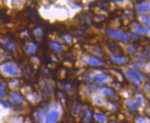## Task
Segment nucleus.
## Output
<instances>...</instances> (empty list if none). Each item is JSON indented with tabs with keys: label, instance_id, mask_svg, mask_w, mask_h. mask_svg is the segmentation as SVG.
<instances>
[{
	"label": "nucleus",
	"instance_id": "9",
	"mask_svg": "<svg viewBox=\"0 0 150 123\" xmlns=\"http://www.w3.org/2000/svg\"><path fill=\"white\" fill-rule=\"evenodd\" d=\"M87 63L92 66H99L103 64L102 61L100 59L95 58V57H88L87 59Z\"/></svg>",
	"mask_w": 150,
	"mask_h": 123
},
{
	"label": "nucleus",
	"instance_id": "13",
	"mask_svg": "<svg viewBox=\"0 0 150 123\" xmlns=\"http://www.w3.org/2000/svg\"><path fill=\"white\" fill-rule=\"evenodd\" d=\"M2 43L6 45V47L7 48H8L10 49V50L13 52L16 51V45H15V44L13 42H12V41L6 39V40H4L2 41Z\"/></svg>",
	"mask_w": 150,
	"mask_h": 123
},
{
	"label": "nucleus",
	"instance_id": "10",
	"mask_svg": "<svg viewBox=\"0 0 150 123\" xmlns=\"http://www.w3.org/2000/svg\"><path fill=\"white\" fill-rule=\"evenodd\" d=\"M111 59L114 62L118 64H124L127 62V58L123 56H117V55H112Z\"/></svg>",
	"mask_w": 150,
	"mask_h": 123
},
{
	"label": "nucleus",
	"instance_id": "29",
	"mask_svg": "<svg viewBox=\"0 0 150 123\" xmlns=\"http://www.w3.org/2000/svg\"><path fill=\"white\" fill-rule=\"evenodd\" d=\"M69 123H72V122H69Z\"/></svg>",
	"mask_w": 150,
	"mask_h": 123
},
{
	"label": "nucleus",
	"instance_id": "25",
	"mask_svg": "<svg viewBox=\"0 0 150 123\" xmlns=\"http://www.w3.org/2000/svg\"><path fill=\"white\" fill-rule=\"evenodd\" d=\"M128 50H129L130 53H134V52L136 51V49H135V47H134L129 46V47H128Z\"/></svg>",
	"mask_w": 150,
	"mask_h": 123
},
{
	"label": "nucleus",
	"instance_id": "28",
	"mask_svg": "<svg viewBox=\"0 0 150 123\" xmlns=\"http://www.w3.org/2000/svg\"><path fill=\"white\" fill-rule=\"evenodd\" d=\"M112 123H118L117 122H115V121H114V122H112Z\"/></svg>",
	"mask_w": 150,
	"mask_h": 123
},
{
	"label": "nucleus",
	"instance_id": "24",
	"mask_svg": "<svg viewBox=\"0 0 150 123\" xmlns=\"http://www.w3.org/2000/svg\"><path fill=\"white\" fill-rule=\"evenodd\" d=\"M95 101L98 105H102V103H103V99H102L101 97L99 96H96Z\"/></svg>",
	"mask_w": 150,
	"mask_h": 123
},
{
	"label": "nucleus",
	"instance_id": "15",
	"mask_svg": "<svg viewBox=\"0 0 150 123\" xmlns=\"http://www.w3.org/2000/svg\"><path fill=\"white\" fill-rule=\"evenodd\" d=\"M50 47L57 52H62L63 51V47L59 43L55 42V41L50 43Z\"/></svg>",
	"mask_w": 150,
	"mask_h": 123
},
{
	"label": "nucleus",
	"instance_id": "6",
	"mask_svg": "<svg viewBox=\"0 0 150 123\" xmlns=\"http://www.w3.org/2000/svg\"><path fill=\"white\" fill-rule=\"evenodd\" d=\"M126 76L132 83H134L136 85H137L138 87H140L141 85V81L138 77L136 76L135 74H134L133 73L131 72L130 69H127V72H126Z\"/></svg>",
	"mask_w": 150,
	"mask_h": 123
},
{
	"label": "nucleus",
	"instance_id": "7",
	"mask_svg": "<svg viewBox=\"0 0 150 123\" xmlns=\"http://www.w3.org/2000/svg\"><path fill=\"white\" fill-rule=\"evenodd\" d=\"M149 3H142V4H140L137 6V11L139 12V13H147L148 11H149Z\"/></svg>",
	"mask_w": 150,
	"mask_h": 123
},
{
	"label": "nucleus",
	"instance_id": "2",
	"mask_svg": "<svg viewBox=\"0 0 150 123\" xmlns=\"http://www.w3.org/2000/svg\"><path fill=\"white\" fill-rule=\"evenodd\" d=\"M2 72L6 75L11 76H15L20 74V69L16 65L12 63H6L1 66Z\"/></svg>",
	"mask_w": 150,
	"mask_h": 123
},
{
	"label": "nucleus",
	"instance_id": "19",
	"mask_svg": "<svg viewBox=\"0 0 150 123\" xmlns=\"http://www.w3.org/2000/svg\"><path fill=\"white\" fill-rule=\"evenodd\" d=\"M91 116H92V112L90 110H87L86 113H85L83 120L85 122H88L90 121V119H91Z\"/></svg>",
	"mask_w": 150,
	"mask_h": 123
},
{
	"label": "nucleus",
	"instance_id": "17",
	"mask_svg": "<svg viewBox=\"0 0 150 123\" xmlns=\"http://www.w3.org/2000/svg\"><path fill=\"white\" fill-rule=\"evenodd\" d=\"M141 20L144 24L146 25L149 29V16L147 15H141Z\"/></svg>",
	"mask_w": 150,
	"mask_h": 123
},
{
	"label": "nucleus",
	"instance_id": "3",
	"mask_svg": "<svg viewBox=\"0 0 150 123\" xmlns=\"http://www.w3.org/2000/svg\"><path fill=\"white\" fill-rule=\"evenodd\" d=\"M143 102V98H142L141 96H138L137 98H136L135 100H127V102H126V105H127V107L129 108V110L131 111V112H134L139 109V107L142 105Z\"/></svg>",
	"mask_w": 150,
	"mask_h": 123
},
{
	"label": "nucleus",
	"instance_id": "16",
	"mask_svg": "<svg viewBox=\"0 0 150 123\" xmlns=\"http://www.w3.org/2000/svg\"><path fill=\"white\" fill-rule=\"evenodd\" d=\"M94 118H95V119L98 122L101 123H103L107 120V116L101 114H94Z\"/></svg>",
	"mask_w": 150,
	"mask_h": 123
},
{
	"label": "nucleus",
	"instance_id": "12",
	"mask_svg": "<svg viewBox=\"0 0 150 123\" xmlns=\"http://www.w3.org/2000/svg\"><path fill=\"white\" fill-rule=\"evenodd\" d=\"M37 45L35 43L30 42L29 43H28L26 47H25V51L29 54H34L37 50Z\"/></svg>",
	"mask_w": 150,
	"mask_h": 123
},
{
	"label": "nucleus",
	"instance_id": "14",
	"mask_svg": "<svg viewBox=\"0 0 150 123\" xmlns=\"http://www.w3.org/2000/svg\"><path fill=\"white\" fill-rule=\"evenodd\" d=\"M129 69L131 70V72L133 73L134 74H135L141 81H145L147 79V76H146V75L143 74V73L140 72V71H138L137 69Z\"/></svg>",
	"mask_w": 150,
	"mask_h": 123
},
{
	"label": "nucleus",
	"instance_id": "23",
	"mask_svg": "<svg viewBox=\"0 0 150 123\" xmlns=\"http://www.w3.org/2000/svg\"><path fill=\"white\" fill-rule=\"evenodd\" d=\"M136 122L137 123H147V120H146L145 118L144 117H138V118L136 119Z\"/></svg>",
	"mask_w": 150,
	"mask_h": 123
},
{
	"label": "nucleus",
	"instance_id": "1",
	"mask_svg": "<svg viewBox=\"0 0 150 123\" xmlns=\"http://www.w3.org/2000/svg\"><path fill=\"white\" fill-rule=\"evenodd\" d=\"M106 33L111 38L122 41V42H127L129 39V36L127 33L122 30H120L108 28L106 29Z\"/></svg>",
	"mask_w": 150,
	"mask_h": 123
},
{
	"label": "nucleus",
	"instance_id": "18",
	"mask_svg": "<svg viewBox=\"0 0 150 123\" xmlns=\"http://www.w3.org/2000/svg\"><path fill=\"white\" fill-rule=\"evenodd\" d=\"M6 84L4 83H2L0 84V98H4L5 97L6 94Z\"/></svg>",
	"mask_w": 150,
	"mask_h": 123
},
{
	"label": "nucleus",
	"instance_id": "20",
	"mask_svg": "<svg viewBox=\"0 0 150 123\" xmlns=\"http://www.w3.org/2000/svg\"><path fill=\"white\" fill-rule=\"evenodd\" d=\"M102 91H103V94L106 95V96H112V95L114 94V92L112 89L103 88Z\"/></svg>",
	"mask_w": 150,
	"mask_h": 123
},
{
	"label": "nucleus",
	"instance_id": "26",
	"mask_svg": "<svg viewBox=\"0 0 150 123\" xmlns=\"http://www.w3.org/2000/svg\"><path fill=\"white\" fill-rule=\"evenodd\" d=\"M130 36H131L132 38L134 39H137L139 38V36L137 35V34H134V33H130Z\"/></svg>",
	"mask_w": 150,
	"mask_h": 123
},
{
	"label": "nucleus",
	"instance_id": "5",
	"mask_svg": "<svg viewBox=\"0 0 150 123\" xmlns=\"http://www.w3.org/2000/svg\"><path fill=\"white\" fill-rule=\"evenodd\" d=\"M59 118V113L52 110L49 112L46 117V123H57Z\"/></svg>",
	"mask_w": 150,
	"mask_h": 123
},
{
	"label": "nucleus",
	"instance_id": "27",
	"mask_svg": "<svg viewBox=\"0 0 150 123\" xmlns=\"http://www.w3.org/2000/svg\"><path fill=\"white\" fill-rule=\"evenodd\" d=\"M2 56H1V54H0V61H1V60H2Z\"/></svg>",
	"mask_w": 150,
	"mask_h": 123
},
{
	"label": "nucleus",
	"instance_id": "8",
	"mask_svg": "<svg viewBox=\"0 0 150 123\" xmlns=\"http://www.w3.org/2000/svg\"><path fill=\"white\" fill-rule=\"evenodd\" d=\"M134 30L137 32L138 33L141 34V35H147L149 33V30L148 28H146L145 27H142L141 25L138 24V23H134Z\"/></svg>",
	"mask_w": 150,
	"mask_h": 123
},
{
	"label": "nucleus",
	"instance_id": "11",
	"mask_svg": "<svg viewBox=\"0 0 150 123\" xmlns=\"http://www.w3.org/2000/svg\"><path fill=\"white\" fill-rule=\"evenodd\" d=\"M108 78H109V76H108V74H97L94 77V81H95L96 83H104L105 81H107Z\"/></svg>",
	"mask_w": 150,
	"mask_h": 123
},
{
	"label": "nucleus",
	"instance_id": "4",
	"mask_svg": "<svg viewBox=\"0 0 150 123\" xmlns=\"http://www.w3.org/2000/svg\"><path fill=\"white\" fill-rule=\"evenodd\" d=\"M9 99L12 103L16 105L21 104L23 100L22 96L20 94H19V93L15 92H11L10 93Z\"/></svg>",
	"mask_w": 150,
	"mask_h": 123
},
{
	"label": "nucleus",
	"instance_id": "21",
	"mask_svg": "<svg viewBox=\"0 0 150 123\" xmlns=\"http://www.w3.org/2000/svg\"><path fill=\"white\" fill-rule=\"evenodd\" d=\"M34 34H35V37H41V35H42L43 31H42V30L40 28H36L34 30Z\"/></svg>",
	"mask_w": 150,
	"mask_h": 123
},
{
	"label": "nucleus",
	"instance_id": "22",
	"mask_svg": "<svg viewBox=\"0 0 150 123\" xmlns=\"http://www.w3.org/2000/svg\"><path fill=\"white\" fill-rule=\"evenodd\" d=\"M0 105H1L3 107H4L6 109H9L11 107V105L9 102H6V101L4 100H0Z\"/></svg>",
	"mask_w": 150,
	"mask_h": 123
}]
</instances>
